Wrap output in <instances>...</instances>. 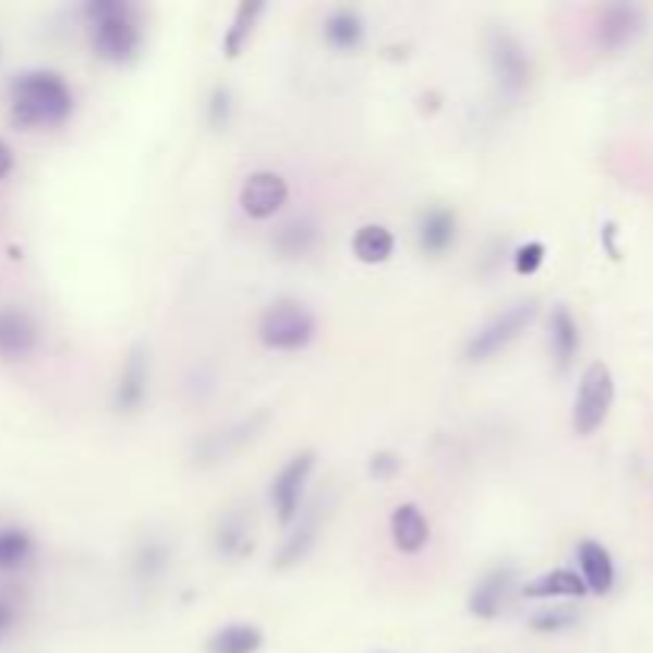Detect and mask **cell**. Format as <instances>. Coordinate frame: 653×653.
<instances>
[{"instance_id":"cell-1","label":"cell","mask_w":653,"mask_h":653,"mask_svg":"<svg viewBox=\"0 0 653 653\" xmlns=\"http://www.w3.org/2000/svg\"><path fill=\"white\" fill-rule=\"evenodd\" d=\"M74 112V93L58 71H23L10 83V119L16 128H55Z\"/></svg>"},{"instance_id":"cell-2","label":"cell","mask_w":653,"mask_h":653,"mask_svg":"<svg viewBox=\"0 0 653 653\" xmlns=\"http://www.w3.org/2000/svg\"><path fill=\"white\" fill-rule=\"evenodd\" d=\"M89 23V41L96 58L109 64H128L141 48L137 10L124 0H89L83 10Z\"/></svg>"},{"instance_id":"cell-3","label":"cell","mask_w":653,"mask_h":653,"mask_svg":"<svg viewBox=\"0 0 653 653\" xmlns=\"http://www.w3.org/2000/svg\"><path fill=\"white\" fill-rule=\"evenodd\" d=\"M258 341L271 351H303L316 338V316L293 297L271 300L258 316Z\"/></svg>"},{"instance_id":"cell-4","label":"cell","mask_w":653,"mask_h":653,"mask_svg":"<svg viewBox=\"0 0 653 653\" xmlns=\"http://www.w3.org/2000/svg\"><path fill=\"white\" fill-rule=\"evenodd\" d=\"M539 316V300H517L510 306H504L497 316H491L485 326H479L469 341H465V361L472 364H485L494 354H500L504 348H510Z\"/></svg>"},{"instance_id":"cell-5","label":"cell","mask_w":653,"mask_h":653,"mask_svg":"<svg viewBox=\"0 0 653 653\" xmlns=\"http://www.w3.org/2000/svg\"><path fill=\"white\" fill-rule=\"evenodd\" d=\"M615 402V376L613 370L606 367L603 361L590 364L580 376V386H577V399H573V431L580 437H590L596 434Z\"/></svg>"},{"instance_id":"cell-6","label":"cell","mask_w":653,"mask_h":653,"mask_svg":"<svg viewBox=\"0 0 653 653\" xmlns=\"http://www.w3.org/2000/svg\"><path fill=\"white\" fill-rule=\"evenodd\" d=\"M488 61L491 74L497 86L510 96H520L530 86V55L523 41L517 39L510 29H491L488 33Z\"/></svg>"},{"instance_id":"cell-7","label":"cell","mask_w":653,"mask_h":653,"mask_svg":"<svg viewBox=\"0 0 653 653\" xmlns=\"http://www.w3.org/2000/svg\"><path fill=\"white\" fill-rule=\"evenodd\" d=\"M268 421H271V411L262 409L255 411V414H249V418H240V421L227 424V427L207 431L205 437L195 444V462L210 465V462H223V459H230V456L240 452L245 444H252V440L265 431Z\"/></svg>"},{"instance_id":"cell-8","label":"cell","mask_w":653,"mask_h":653,"mask_svg":"<svg viewBox=\"0 0 653 653\" xmlns=\"http://www.w3.org/2000/svg\"><path fill=\"white\" fill-rule=\"evenodd\" d=\"M316 469V452L313 449H303L297 456H290L281 472L275 475L271 482V504L278 510V520L290 527L297 517H300V504H303V491H306V482Z\"/></svg>"},{"instance_id":"cell-9","label":"cell","mask_w":653,"mask_h":653,"mask_svg":"<svg viewBox=\"0 0 653 653\" xmlns=\"http://www.w3.org/2000/svg\"><path fill=\"white\" fill-rule=\"evenodd\" d=\"M290 198L287 179L275 169H258L252 172L240 189V207L252 220H271Z\"/></svg>"},{"instance_id":"cell-10","label":"cell","mask_w":653,"mask_h":653,"mask_svg":"<svg viewBox=\"0 0 653 653\" xmlns=\"http://www.w3.org/2000/svg\"><path fill=\"white\" fill-rule=\"evenodd\" d=\"M644 10L634 3H609L596 16V41L606 51H618L644 33Z\"/></svg>"},{"instance_id":"cell-11","label":"cell","mask_w":653,"mask_h":653,"mask_svg":"<svg viewBox=\"0 0 653 653\" xmlns=\"http://www.w3.org/2000/svg\"><path fill=\"white\" fill-rule=\"evenodd\" d=\"M39 344L36 319L20 306H0V361H23Z\"/></svg>"},{"instance_id":"cell-12","label":"cell","mask_w":653,"mask_h":653,"mask_svg":"<svg viewBox=\"0 0 653 653\" xmlns=\"http://www.w3.org/2000/svg\"><path fill=\"white\" fill-rule=\"evenodd\" d=\"M147 386H150V358H147L144 348H134L119 370V383H116V392H112L116 411L134 414L147 399Z\"/></svg>"},{"instance_id":"cell-13","label":"cell","mask_w":653,"mask_h":653,"mask_svg":"<svg viewBox=\"0 0 653 653\" xmlns=\"http://www.w3.org/2000/svg\"><path fill=\"white\" fill-rule=\"evenodd\" d=\"M577 565H580V580L587 587V593L606 596L615 587V565L613 555L606 545H600L596 539H583L577 545Z\"/></svg>"},{"instance_id":"cell-14","label":"cell","mask_w":653,"mask_h":653,"mask_svg":"<svg viewBox=\"0 0 653 653\" xmlns=\"http://www.w3.org/2000/svg\"><path fill=\"white\" fill-rule=\"evenodd\" d=\"M389 532L402 555H418L431 542V523L418 504H399L389 517Z\"/></svg>"},{"instance_id":"cell-15","label":"cell","mask_w":653,"mask_h":653,"mask_svg":"<svg viewBox=\"0 0 653 653\" xmlns=\"http://www.w3.org/2000/svg\"><path fill=\"white\" fill-rule=\"evenodd\" d=\"M418 249L424 255H444L456 243V214L449 207H427L418 217Z\"/></svg>"},{"instance_id":"cell-16","label":"cell","mask_w":653,"mask_h":653,"mask_svg":"<svg viewBox=\"0 0 653 653\" xmlns=\"http://www.w3.org/2000/svg\"><path fill=\"white\" fill-rule=\"evenodd\" d=\"M513 568H494L488 571L469 593V613L475 618H494V615L504 609L507 603V593L513 587Z\"/></svg>"},{"instance_id":"cell-17","label":"cell","mask_w":653,"mask_h":653,"mask_svg":"<svg viewBox=\"0 0 653 653\" xmlns=\"http://www.w3.org/2000/svg\"><path fill=\"white\" fill-rule=\"evenodd\" d=\"M548 328H552V331H548L552 361H555V367L561 370V373H568L573 361H577V351H580V326H577L573 313L565 303H558V306L552 310V323H548Z\"/></svg>"},{"instance_id":"cell-18","label":"cell","mask_w":653,"mask_h":653,"mask_svg":"<svg viewBox=\"0 0 653 653\" xmlns=\"http://www.w3.org/2000/svg\"><path fill=\"white\" fill-rule=\"evenodd\" d=\"M364 16L354 7H335L323 23V36L335 51H358L364 41Z\"/></svg>"},{"instance_id":"cell-19","label":"cell","mask_w":653,"mask_h":653,"mask_svg":"<svg viewBox=\"0 0 653 653\" xmlns=\"http://www.w3.org/2000/svg\"><path fill=\"white\" fill-rule=\"evenodd\" d=\"M265 644V634L258 625H249V621H233V625H223L217 628L210 638H207L205 651L207 653H258Z\"/></svg>"},{"instance_id":"cell-20","label":"cell","mask_w":653,"mask_h":653,"mask_svg":"<svg viewBox=\"0 0 653 653\" xmlns=\"http://www.w3.org/2000/svg\"><path fill=\"white\" fill-rule=\"evenodd\" d=\"M36 555V539L26 527L3 523L0 527V573L23 571Z\"/></svg>"},{"instance_id":"cell-21","label":"cell","mask_w":653,"mask_h":653,"mask_svg":"<svg viewBox=\"0 0 653 653\" xmlns=\"http://www.w3.org/2000/svg\"><path fill=\"white\" fill-rule=\"evenodd\" d=\"M351 249H354V258L364 262V265H383L389 262V255L396 252V237L389 227L383 223H364L354 240H351Z\"/></svg>"},{"instance_id":"cell-22","label":"cell","mask_w":653,"mask_h":653,"mask_svg":"<svg viewBox=\"0 0 653 653\" xmlns=\"http://www.w3.org/2000/svg\"><path fill=\"white\" fill-rule=\"evenodd\" d=\"M523 593L532 596V600H558V596H583L587 593V587H583V580H580V573L568 571V568H555V571L542 573V577H535L532 583L523 587Z\"/></svg>"},{"instance_id":"cell-23","label":"cell","mask_w":653,"mask_h":653,"mask_svg":"<svg viewBox=\"0 0 653 653\" xmlns=\"http://www.w3.org/2000/svg\"><path fill=\"white\" fill-rule=\"evenodd\" d=\"M316 237H319L316 220H310V217H297V220H287L285 227L275 233L271 245H275L285 258H303V255L316 245Z\"/></svg>"},{"instance_id":"cell-24","label":"cell","mask_w":653,"mask_h":653,"mask_svg":"<svg viewBox=\"0 0 653 653\" xmlns=\"http://www.w3.org/2000/svg\"><path fill=\"white\" fill-rule=\"evenodd\" d=\"M214 542H217V552L223 558H243L245 552H252L255 530H252V523L245 520L243 513H230V517L220 520Z\"/></svg>"},{"instance_id":"cell-25","label":"cell","mask_w":653,"mask_h":653,"mask_svg":"<svg viewBox=\"0 0 653 653\" xmlns=\"http://www.w3.org/2000/svg\"><path fill=\"white\" fill-rule=\"evenodd\" d=\"M262 13H265V3H262V0H245V3L237 7V16H233L230 29L223 33V55H227V58L243 55V48L249 45V39H252L255 23H258Z\"/></svg>"},{"instance_id":"cell-26","label":"cell","mask_w":653,"mask_h":653,"mask_svg":"<svg viewBox=\"0 0 653 653\" xmlns=\"http://www.w3.org/2000/svg\"><path fill=\"white\" fill-rule=\"evenodd\" d=\"M300 523L293 527V532L285 539V545H281V552H278V568H290V565H297V561H303L306 558V552L313 548V542H316V530H319V513L313 510V513H303V517H297Z\"/></svg>"},{"instance_id":"cell-27","label":"cell","mask_w":653,"mask_h":653,"mask_svg":"<svg viewBox=\"0 0 653 653\" xmlns=\"http://www.w3.org/2000/svg\"><path fill=\"white\" fill-rule=\"evenodd\" d=\"M577 625V613L571 606H552V609H539L530 618L532 631H542V634H555V631H568Z\"/></svg>"},{"instance_id":"cell-28","label":"cell","mask_w":653,"mask_h":653,"mask_svg":"<svg viewBox=\"0 0 653 653\" xmlns=\"http://www.w3.org/2000/svg\"><path fill=\"white\" fill-rule=\"evenodd\" d=\"M545 262V245L542 243H523L517 252H513V271L517 275H535Z\"/></svg>"},{"instance_id":"cell-29","label":"cell","mask_w":653,"mask_h":653,"mask_svg":"<svg viewBox=\"0 0 653 653\" xmlns=\"http://www.w3.org/2000/svg\"><path fill=\"white\" fill-rule=\"evenodd\" d=\"M207 122L214 128H227L230 122V89L227 86H214L210 106H207Z\"/></svg>"},{"instance_id":"cell-30","label":"cell","mask_w":653,"mask_h":653,"mask_svg":"<svg viewBox=\"0 0 653 653\" xmlns=\"http://www.w3.org/2000/svg\"><path fill=\"white\" fill-rule=\"evenodd\" d=\"M399 469H402V456L392 452V449H379V452L370 456V475L373 479H392Z\"/></svg>"},{"instance_id":"cell-31","label":"cell","mask_w":653,"mask_h":653,"mask_svg":"<svg viewBox=\"0 0 653 653\" xmlns=\"http://www.w3.org/2000/svg\"><path fill=\"white\" fill-rule=\"evenodd\" d=\"M16 621H20V613H16V606H13V603H10L7 596H0V641H3L7 634H13Z\"/></svg>"},{"instance_id":"cell-32","label":"cell","mask_w":653,"mask_h":653,"mask_svg":"<svg viewBox=\"0 0 653 653\" xmlns=\"http://www.w3.org/2000/svg\"><path fill=\"white\" fill-rule=\"evenodd\" d=\"M13 164H16V157H13V147L0 137V182L13 172Z\"/></svg>"}]
</instances>
